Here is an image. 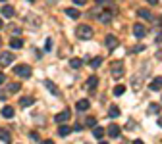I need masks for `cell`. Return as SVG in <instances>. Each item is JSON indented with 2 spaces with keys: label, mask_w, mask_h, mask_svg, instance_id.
Returning a JSON list of instances; mask_svg holds the SVG:
<instances>
[{
  "label": "cell",
  "mask_w": 162,
  "mask_h": 144,
  "mask_svg": "<svg viewBox=\"0 0 162 144\" xmlns=\"http://www.w3.org/2000/svg\"><path fill=\"white\" fill-rule=\"evenodd\" d=\"M21 88V83H10L8 85V88H6V92H10V94H14V92H18Z\"/></svg>",
  "instance_id": "cell-16"
},
{
  "label": "cell",
  "mask_w": 162,
  "mask_h": 144,
  "mask_svg": "<svg viewBox=\"0 0 162 144\" xmlns=\"http://www.w3.org/2000/svg\"><path fill=\"white\" fill-rule=\"evenodd\" d=\"M89 63H91V67H93V69H97V67H100V65H102V58H93Z\"/></svg>",
  "instance_id": "cell-22"
},
{
  "label": "cell",
  "mask_w": 162,
  "mask_h": 144,
  "mask_svg": "<svg viewBox=\"0 0 162 144\" xmlns=\"http://www.w3.org/2000/svg\"><path fill=\"white\" fill-rule=\"evenodd\" d=\"M100 144H106V142H100Z\"/></svg>",
  "instance_id": "cell-41"
},
{
  "label": "cell",
  "mask_w": 162,
  "mask_h": 144,
  "mask_svg": "<svg viewBox=\"0 0 162 144\" xmlns=\"http://www.w3.org/2000/svg\"><path fill=\"white\" fill-rule=\"evenodd\" d=\"M141 50H145V46H143V44H137V46L133 48V52H141Z\"/></svg>",
  "instance_id": "cell-30"
},
{
  "label": "cell",
  "mask_w": 162,
  "mask_h": 144,
  "mask_svg": "<svg viewBox=\"0 0 162 144\" xmlns=\"http://www.w3.org/2000/svg\"><path fill=\"white\" fill-rule=\"evenodd\" d=\"M124 92H125V86H124V85H118V86H114V94H116V96H122Z\"/></svg>",
  "instance_id": "cell-26"
},
{
  "label": "cell",
  "mask_w": 162,
  "mask_h": 144,
  "mask_svg": "<svg viewBox=\"0 0 162 144\" xmlns=\"http://www.w3.org/2000/svg\"><path fill=\"white\" fill-rule=\"evenodd\" d=\"M19 104H21V108H29V106H33V104H35V98L25 96V98H21V100H19Z\"/></svg>",
  "instance_id": "cell-13"
},
{
  "label": "cell",
  "mask_w": 162,
  "mask_h": 144,
  "mask_svg": "<svg viewBox=\"0 0 162 144\" xmlns=\"http://www.w3.org/2000/svg\"><path fill=\"white\" fill-rule=\"evenodd\" d=\"M58 132H60V135H62V137H68V135H69V132H72V127H68V125H64V123H62V127H60V129H58Z\"/></svg>",
  "instance_id": "cell-21"
},
{
  "label": "cell",
  "mask_w": 162,
  "mask_h": 144,
  "mask_svg": "<svg viewBox=\"0 0 162 144\" xmlns=\"http://www.w3.org/2000/svg\"><path fill=\"white\" fill-rule=\"evenodd\" d=\"M149 88H150V91H160V88H162V77H156V79L149 85Z\"/></svg>",
  "instance_id": "cell-11"
},
{
  "label": "cell",
  "mask_w": 162,
  "mask_h": 144,
  "mask_svg": "<svg viewBox=\"0 0 162 144\" xmlns=\"http://www.w3.org/2000/svg\"><path fill=\"white\" fill-rule=\"evenodd\" d=\"M10 46H12V48H16V50H18V48H21V46H23V40L16 37V39H12V40H10Z\"/></svg>",
  "instance_id": "cell-19"
},
{
  "label": "cell",
  "mask_w": 162,
  "mask_h": 144,
  "mask_svg": "<svg viewBox=\"0 0 162 144\" xmlns=\"http://www.w3.org/2000/svg\"><path fill=\"white\" fill-rule=\"evenodd\" d=\"M44 86L48 88V91H50V92H52L54 96H60V91H58V88H56V86L52 85V81H44Z\"/></svg>",
  "instance_id": "cell-17"
},
{
  "label": "cell",
  "mask_w": 162,
  "mask_h": 144,
  "mask_svg": "<svg viewBox=\"0 0 162 144\" xmlns=\"http://www.w3.org/2000/svg\"><path fill=\"white\" fill-rule=\"evenodd\" d=\"M66 16H69L72 19H77V17H79V12H77L75 8H68V10H66Z\"/></svg>",
  "instance_id": "cell-20"
},
{
  "label": "cell",
  "mask_w": 162,
  "mask_h": 144,
  "mask_svg": "<svg viewBox=\"0 0 162 144\" xmlns=\"http://www.w3.org/2000/svg\"><path fill=\"white\" fill-rule=\"evenodd\" d=\"M2 14H4L6 17H12V16H14V8H12V6H4V8H2Z\"/></svg>",
  "instance_id": "cell-25"
},
{
  "label": "cell",
  "mask_w": 162,
  "mask_h": 144,
  "mask_svg": "<svg viewBox=\"0 0 162 144\" xmlns=\"http://www.w3.org/2000/svg\"><path fill=\"white\" fill-rule=\"evenodd\" d=\"M95 2H97V4H102V2H104V0H95Z\"/></svg>",
  "instance_id": "cell-37"
},
{
  "label": "cell",
  "mask_w": 162,
  "mask_h": 144,
  "mask_svg": "<svg viewBox=\"0 0 162 144\" xmlns=\"http://www.w3.org/2000/svg\"><path fill=\"white\" fill-rule=\"evenodd\" d=\"M160 112V104H149V114H158Z\"/></svg>",
  "instance_id": "cell-27"
},
{
  "label": "cell",
  "mask_w": 162,
  "mask_h": 144,
  "mask_svg": "<svg viewBox=\"0 0 162 144\" xmlns=\"http://www.w3.org/2000/svg\"><path fill=\"white\" fill-rule=\"evenodd\" d=\"M145 33H147V29L141 25V23H135L133 25V35L137 37V39H141V37H145Z\"/></svg>",
  "instance_id": "cell-6"
},
{
  "label": "cell",
  "mask_w": 162,
  "mask_h": 144,
  "mask_svg": "<svg viewBox=\"0 0 162 144\" xmlns=\"http://www.w3.org/2000/svg\"><path fill=\"white\" fill-rule=\"evenodd\" d=\"M31 2H33V0H31Z\"/></svg>",
  "instance_id": "cell-42"
},
{
  "label": "cell",
  "mask_w": 162,
  "mask_h": 144,
  "mask_svg": "<svg viewBox=\"0 0 162 144\" xmlns=\"http://www.w3.org/2000/svg\"><path fill=\"white\" fill-rule=\"evenodd\" d=\"M54 119H56V123H60V125H62V123H66V121L69 119V112H60Z\"/></svg>",
  "instance_id": "cell-10"
},
{
  "label": "cell",
  "mask_w": 162,
  "mask_h": 144,
  "mask_svg": "<svg viewBox=\"0 0 162 144\" xmlns=\"http://www.w3.org/2000/svg\"><path fill=\"white\" fill-rule=\"evenodd\" d=\"M147 2H149V4H153V6H154V4H158V0H147Z\"/></svg>",
  "instance_id": "cell-34"
},
{
  "label": "cell",
  "mask_w": 162,
  "mask_h": 144,
  "mask_svg": "<svg viewBox=\"0 0 162 144\" xmlns=\"http://www.w3.org/2000/svg\"><path fill=\"white\" fill-rule=\"evenodd\" d=\"M75 108L79 109V112H87V109H89V100H79L75 104Z\"/></svg>",
  "instance_id": "cell-18"
},
{
  "label": "cell",
  "mask_w": 162,
  "mask_h": 144,
  "mask_svg": "<svg viewBox=\"0 0 162 144\" xmlns=\"http://www.w3.org/2000/svg\"><path fill=\"white\" fill-rule=\"evenodd\" d=\"M14 60H16V56L12 52H0V65H2V67H8Z\"/></svg>",
  "instance_id": "cell-3"
},
{
  "label": "cell",
  "mask_w": 162,
  "mask_h": 144,
  "mask_svg": "<svg viewBox=\"0 0 162 144\" xmlns=\"http://www.w3.org/2000/svg\"><path fill=\"white\" fill-rule=\"evenodd\" d=\"M75 35H77L81 40H89V39H93V27H89V25H79V27L75 29Z\"/></svg>",
  "instance_id": "cell-1"
},
{
  "label": "cell",
  "mask_w": 162,
  "mask_h": 144,
  "mask_svg": "<svg viewBox=\"0 0 162 144\" xmlns=\"http://www.w3.org/2000/svg\"><path fill=\"white\" fill-rule=\"evenodd\" d=\"M97 125V119L95 117H87V127H95Z\"/></svg>",
  "instance_id": "cell-29"
},
{
  "label": "cell",
  "mask_w": 162,
  "mask_h": 144,
  "mask_svg": "<svg viewBox=\"0 0 162 144\" xmlns=\"http://www.w3.org/2000/svg\"><path fill=\"white\" fill-rule=\"evenodd\" d=\"M106 132H108L110 138H118V137H120V127H118V125H110V127L106 129Z\"/></svg>",
  "instance_id": "cell-8"
},
{
  "label": "cell",
  "mask_w": 162,
  "mask_h": 144,
  "mask_svg": "<svg viewBox=\"0 0 162 144\" xmlns=\"http://www.w3.org/2000/svg\"><path fill=\"white\" fill-rule=\"evenodd\" d=\"M93 129H95V131H93V135H95V138H102V135H104V129L102 127H93Z\"/></svg>",
  "instance_id": "cell-23"
},
{
  "label": "cell",
  "mask_w": 162,
  "mask_h": 144,
  "mask_svg": "<svg viewBox=\"0 0 162 144\" xmlns=\"http://www.w3.org/2000/svg\"><path fill=\"white\" fill-rule=\"evenodd\" d=\"M81 65H83V60H79V58H72V60H69V67H72V69H79Z\"/></svg>",
  "instance_id": "cell-15"
},
{
  "label": "cell",
  "mask_w": 162,
  "mask_h": 144,
  "mask_svg": "<svg viewBox=\"0 0 162 144\" xmlns=\"http://www.w3.org/2000/svg\"><path fill=\"white\" fill-rule=\"evenodd\" d=\"M0 46H2V39H0Z\"/></svg>",
  "instance_id": "cell-40"
},
{
  "label": "cell",
  "mask_w": 162,
  "mask_h": 144,
  "mask_svg": "<svg viewBox=\"0 0 162 144\" xmlns=\"http://www.w3.org/2000/svg\"><path fill=\"white\" fill-rule=\"evenodd\" d=\"M139 16H141V17H145V19H150V17H153L149 10H139Z\"/></svg>",
  "instance_id": "cell-28"
},
{
  "label": "cell",
  "mask_w": 162,
  "mask_h": 144,
  "mask_svg": "<svg viewBox=\"0 0 162 144\" xmlns=\"http://www.w3.org/2000/svg\"><path fill=\"white\" fill-rule=\"evenodd\" d=\"M0 140H2V142H6V144H10L12 135H10V131H8V129H0Z\"/></svg>",
  "instance_id": "cell-9"
},
{
  "label": "cell",
  "mask_w": 162,
  "mask_h": 144,
  "mask_svg": "<svg viewBox=\"0 0 162 144\" xmlns=\"http://www.w3.org/2000/svg\"><path fill=\"white\" fill-rule=\"evenodd\" d=\"M2 115L6 119H12V117H14V108H12V106H4L2 108Z\"/></svg>",
  "instance_id": "cell-14"
},
{
  "label": "cell",
  "mask_w": 162,
  "mask_h": 144,
  "mask_svg": "<svg viewBox=\"0 0 162 144\" xmlns=\"http://www.w3.org/2000/svg\"><path fill=\"white\" fill-rule=\"evenodd\" d=\"M158 125H160V127H162V117H160V119H158Z\"/></svg>",
  "instance_id": "cell-38"
},
{
  "label": "cell",
  "mask_w": 162,
  "mask_h": 144,
  "mask_svg": "<svg viewBox=\"0 0 162 144\" xmlns=\"http://www.w3.org/2000/svg\"><path fill=\"white\" fill-rule=\"evenodd\" d=\"M4 81H6V75H4V73H0V85H2Z\"/></svg>",
  "instance_id": "cell-33"
},
{
  "label": "cell",
  "mask_w": 162,
  "mask_h": 144,
  "mask_svg": "<svg viewBox=\"0 0 162 144\" xmlns=\"http://www.w3.org/2000/svg\"><path fill=\"white\" fill-rule=\"evenodd\" d=\"M108 115H110V117H118V115H120V108H118V106H110Z\"/></svg>",
  "instance_id": "cell-24"
},
{
  "label": "cell",
  "mask_w": 162,
  "mask_h": 144,
  "mask_svg": "<svg viewBox=\"0 0 162 144\" xmlns=\"http://www.w3.org/2000/svg\"><path fill=\"white\" fill-rule=\"evenodd\" d=\"M73 2H75L77 6H83V4H87V0H73Z\"/></svg>",
  "instance_id": "cell-31"
},
{
  "label": "cell",
  "mask_w": 162,
  "mask_h": 144,
  "mask_svg": "<svg viewBox=\"0 0 162 144\" xmlns=\"http://www.w3.org/2000/svg\"><path fill=\"white\" fill-rule=\"evenodd\" d=\"M133 144H145L143 140H133Z\"/></svg>",
  "instance_id": "cell-36"
},
{
  "label": "cell",
  "mask_w": 162,
  "mask_h": 144,
  "mask_svg": "<svg viewBox=\"0 0 162 144\" xmlns=\"http://www.w3.org/2000/svg\"><path fill=\"white\" fill-rule=\"evenodd\" d=\"M112 12H110V10H104V12L99 16V21H100V23H110V19H112Z\"/></svg>",
  "instance_id": "cell-7"
},
{
  "label": "cell",
  "mask_w": 162,
  "mask_h": 144,
  "mask_svg": "<svg viewBox=\"0 0 162 144\" xmlns=\"http://www.w3.org/2000/svg\"><path fill=\"white\" fill-rule=\"evenodd\" d=\"M50 48H52V40L48 39V40H46V50H50Z\"/></svg>",
  "instance_id": "cell-32"
},
{
  "label": "cell",
  "mask_w": 162,
  "mask_h": 144,
  "mask_svg": "<svg viewBox=\"0 0 162 144\" xmlns=\"http://www.w3.org/2000/svg\"><path fill=\"white\" fill-rule=\"evenodd\" d=\"M125 69H124V62H112V75L114 79H120V77H124Z\"/></svg>",
  "instance_id": "cell-2"
},
{
  "label": "cell",
  "mask_w": 162,
  "mask_h": 144,
  "mask_svg": "<svg viewBox=\"0 0 162 144\" xmlns=\"http://www.w3.org/2000/svg\"><path fill=\"white\" fill-rule=\"evenodd\" d=\"M2 25H4V23H2V21H0V29H2Z\"/></svg>",
  "instance_id": "cell-39"
},
{
  "label": "cell",
  "mask_w": 162,
  "mask_h": 144,
  "mask_svg": "<svg viewBox=\"0 0 162 144\" xmlns=\"http://www.w3.org/2000/svg\"><path fill=\"white\" fill-rule=\"evenodd\" d=\"M104 44L112 50V48H116L118 46V37H114V35H106V39H104Z\"/></svg>",
  "instance_id": "cell-5"
},
{
  "label": "cell",
  "mask_w": 162,
  "mask_h": 144,
  "mask_svg": "<svg viewBox=\"0 0 162 144\" xmlns=\"http://www.w3.org/2000/svg\"><path fill=\"white\" fill-rule=\"evenodd\" d=\"M97 85H99V77L97 75H91L89 79H87V86L93 91V88H97Z\"/></svg>",
  "instance_id": "cell-12"
},
{
  "label": "cell",
  "mask_w": 162,
  "mask_h": 144,
  "mask_svg": "<svg viewBox=\"0 0 162 144\" xmlns=\"http://www.w3.org/2000/svg\"><path fill=\"white\" fill-rule=\"evenodd\" d=\"M41 144H54V142H52V140H43Z\"/></svg>",
  "instance_id": "cell-35"
},
{
  "label": "cell",
  "mask_w": 162,
  "mask_h": 144,
  "mask_svg": "<svg viewBox=\"0 0 162 144\" xmlns=\"http://www.w3.org/2000/svg\"><path fill=\"white\" fill-rule=\"evenodd\" d=\"M14 71H16L19 77H31V67H29V65H25V63L16 65V67H14Z\"/></svg>",
  "instance_id": "cell-4"
}]
</instances>
